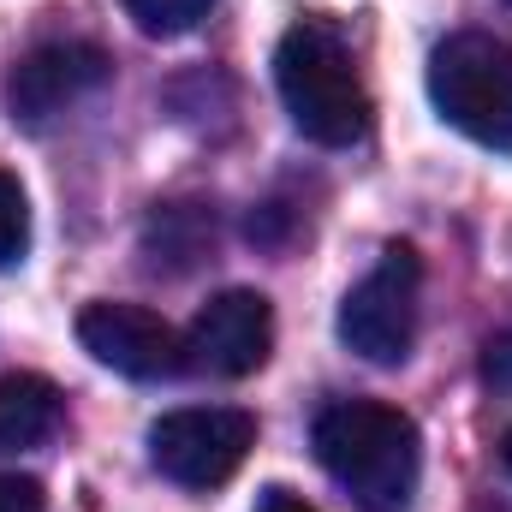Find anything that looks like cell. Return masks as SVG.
Segmentation results:
<instances>
[{
    "label": "cell",
    "instance_id": "cell-10",
    "mask_svg": "<svg viewBox=\"0 0 512 512\" xmlns=\"http://www.w3.org/2000/svg\"><path fill=\"white\" fill-rule=\"evenodd\" d=\"M215 245V221L203 215V209H185V203H173V209H155V221H149V233H143V251H149V268H191L197 256Z\"/></svg>",
    "mask_w": 512,
    "mask_h": 512
},
{
    "label": "cell",
    "instance_id": "cell-4",
    "mask_svg": "<svg viewBox=\"0 0 512 512\" xmlns=\"http://www.w3.org/2000/svg\"><path fill=\"white\" fill-rule=\"evenodd\" d=\"M256 447V417L239 405H185L149 423V465L179 489H221Z\"/></svg>",
    "mask_w": 512,
    "mask_h": 512
},
{
    "label": "cell",
    "instance_id": "cell-7",
    "mask_svg": "<svg viewBox=\"0 0 512 512\" xmlns=\"http://www.w3.org/2000/svg\"><path fill=\"white\" fill-rule=\"evenodd\" d=\"M185 352H191L197 370L227 376V382H245V376H256L268 364V352H274V304L256 286L215 292L197 310V322L185 334Z\"/></svg>",
    "mask_w": 512,
    "mask_h": 512
},
{
    "label": "cell",
    "instance_id": "cell-2",
    "mask_svg": "<svg viewBox=\"0 0 512 512\" xmlns=\"http://www.w3.org/2000/svg\"><path fill=\"white\" fill-rule=\"evenodd\" d=\"M274 90L292 126L322 149H352L370 131V90L352 48L328 24H292L274 42Z\"/></svg>",
    "mask_w": 512,
    "mask_h": 512
},
{
    "label": "cell",
    "instance_id": "cell-13",
    "mask_svg": "<svg viewBox=\"0 0 512 512\" xmlns=\"http://www.w3.org/2000/svg\"><path fill=\"white\" fill-rule=\"evenodd\" d=\"M48 507V489L24 471H0V512H42Z\"/></svg>",
    "mask_w": 512,
    "mask_h": 512
},
{
    "label": "cell",
    "instance_id": "cell-3",
    "mask_svg": "<svg viewBox=\"0 0 512 512\" xmlns=\"http://www.w3.org/2000/svg\"><path fill=\"white\" fill-rule=\"evenodd\" d=\"M429 102L453 131L483 149H512V42L459 30L429 60Z\"/></svg>",
    "mask_w": 512,
    "mask_h": 512
},
{
    "label": "cell",
    "instance_id": "cell-12",
    "mask_svg": "<svg viewBox=\"0 0 512 512\" xmlns=\"http://www.w3.org/2000/svg\"><path fill=\"white\" fill-rule=\"evenodd\" d=\"M30 251V197L24 185L0 167V268H18Z\"/></svg>",
    "mask_w": 512,
    "mask_h": 512
},
{
    "label": "cell",
    "instance_id": "cell-14",
    "mask_svg": "<svg viewBox=\"0 0 512 512\" xmlns=\"http://www.w3.org/2000/svg\"><path fill=\"white\" fill-rule=\"evenodd\" d=\"M483 382L489 387H512V328H501V334L483 346Z\"/></svg>",
    "mask_w": 512,
    "mask_h": 512
},
{
    "label": "cell",
    "instance_id": "cell-9",
    "mask_svg": "<svg viewBox=\"0 0 512 512\" xmlns=\"http://www.w3.org/2000/svg\"><path fill=\"white\" fill-rule=\"evenodd\" d=\"M60 417H66V393L48 376H30V370L0 376V453L42 447L60 429Z\"/></svg>",
    "mask_w": 512,
    "mask_h": 512
},
{
    "label": "cell",
    "instance_id": "cell-5",
    "mask_svg": "<svg viewBox=\"0 0 512 512\" xmlns=\"http://www.w3.org/2000/svg\"><path fill=\"white\" fill-rule=\"evenodd\" d=\"M417 292H423V262L411 245H387L382 262L340 298V340L364 364L393 370L417 346Z\"/></svg>",
    "mask_w": 512,
    "mask_h": 512
},
{
    "label": "cell",
    "instance_id": "cell-8",
    "mask_svg": "<svg viewBox=\"0 0 512 512\" xmlns=\"http://www.w3.org/2000/svg\"><path fill=\"white\" fill-rule=\"evenodd\" d=\"M108 72H114V60L96 42H42V48H30L12 66L6 108H12L18 126L42 131L48 120H60L66 108H78L90 90H102Z\"/></svg>",
    "mask_w": 512,
    "mask_h": 512
},
{
    "label": "cell",
    "instance_id": "cell-15",
    "mask_svg": "<svg viewBox=\"0 0 512 512\" xmlns=\"http://www.w3.org/2000/svg\"><path fill=\"white\" fill-rule=\"evenodd\" d=\"M256 512H316V507H310L304 495H292V489H280V483H274V489H262Z\"/></svg>",
    "mask_w": 512,
    "mask_h": 512
},
{
    "label": "cell",
    "instance_id": "cell-11",
    "mask_svg": "<svg viewBox=\"0 0 512 512\" xmlns=\"http://www.w3.org/2000/svg\"><path fill=\"white\" fill-rule=\"evenodd\" d=\"M120 6H126V18L143 36H161V42L191 36V30L215 12V0H120Z\"/></svg>",
    "mask_w": 512,
    "mask_h": 512
},
{
    "label": "cell",
    "instance_id": "cell-6",
    "mask_svg": "<svg viewBox=\"0 0 512 512\" xmlns=\"http://www.w3.org/2000/svg\"><path fill=\"white\" fill-rule=\"evenodd\" d=\"M78 346L126 382H173L191 364L185 334L167 316H155L149 304H120V298L78 310Z\"/></svg>",
    "mask_w": 512,
    "mask_h": 512
},
{
    "label": "cell",
    "instance_id": "cell-16",
    "mask_svg": "<svg viewBox=\"0 0 512 512\" xmlns=\"http://www.w3.org/2000/svg\"><path fill=\"white\" fill-rule=\"evenodd\" d=\"M501 465H507V477H512V429L501 435Z\"/></svg>",
    "mask_w": 512,
    "mask_h": 512
},
{
    "label": "cell",
    "instance_id": "cell-17",
    "mask_svg": "<svg viewBox=\"0 0 512 512\" xmlns=\"http://www.w3.org/2000/svg\"><path fill=\"white\" fill-rule=\"evenodd\" d=\"M477 512H512V507H507V501H483Z\"/></svg>",
    "mask_w": 512,
    "mask_h": 512
},
{
    "label": "cell",
    "instance_id": "cell-1",
    "mask_svg": "<svg viewBox=\"0 0 512 512\" xmlns=\"http://www.w3.org/2000/svg\"><path fill=\"white\" fill-rule=\"evenodd\" d=\"M316 465L346 489L358 512H405L423 477V435L417 423L382 399H340L310 429Z\"/></svg>",
    "mask_w": 512,
    "mask_h": 512
}]
</instances>
